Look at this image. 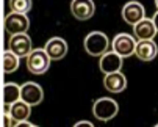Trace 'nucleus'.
I'll list each match as a JSON object with an SVG mask.
<instances>
[{
	"label": "nucleus",
	"mask_w": 158,
	"mask_h": 127,
	"mask_svg": "<svg viewBox=\"0 0 158 127\" xmlns=\"http://www.w3.org/2000/svg\"><path fill=\"white\" fill-rule=\"evenodd\" d=\"M83 47L86 50L88 55L91 57H102L103 53H106L111 47V42H110V38L103 33V32H91L85 36V41H83Z\"/></svg>",
	"instance_id": "nucleus-1"
},
{
	"label": "nucleus",
	"mask_w": 158,
	"mask_h": 127,
	"mask_svg": "<svg viewBox=\"0 0 158 127\" xmlns=\"http://www.w3.org/2000/svg\"><path fill=\"white\" fill-rule=\"evenodd\" d=\"M50 63H52V58L49 57L46 49L38 47V49H33L30 55L27 57V69L35 75H41L49 71Z\"/></svg>",
	"instance_id": "nucleus-2"
},
{
	"label": "nucleus",
	"mask_w": 158,
	"mask_h": 127,
	"mask_svg": "<svg viewBox=\"0 0 158 127\" xmlns=\"http://www.w3.org/2000/svg\"><path fill=\"white\" fill-rule=\"evenodd\" d=\"M118 113H119V105L113 97H100V99L94 100L93 115L96 119L106 122V121L113 119Z\"/></svg>",
	"instance_id": "nucleus-3"
},
{
	"label": "nucleus",
	"mask_w": 158,
	"mask_h": 127,
	"mask_svg": "<svg viewBox=\"0 0 158 127\" xmlns=\"http://www.w3.org/2000/svg\"><path fill=\"white\" fill-rule=\"evenodd\" d=\"M3 27H5V32L10 36L19 35V33H27V30L30 27V19H28L27 14L11 11L3 19Z\"/></svg>",
	"instance_id": "nucleus-4"
},
{
	"label": "nucleus",
	"mask_w": 158,
	"mask_h": 127,
	"mask_svg": "<svg viewBox=\"0 0 158 127\" xmlns=\"http://www.w3.org/2000/svg\"><path fill=\"white\" fill-rule=\"evenodd\" d=\"M136 42L138 39L133 35L128 33H118L113 38L111 42V49L116 53H119L122 58H128L131 55H135V49H136Z\"/></svg>",
	"instance_id": "nucleus-5"
},
{
	"label": "nucleus",
	"mask_w": 158,
	"mask_h": 127,
	"mask_svg": "<svg viewBox=\"0 0 158 127\" xmlns=\"http://www.w3.org/2000/svg\"><path fill=\"white\" fill-rule=\"evenodd\" d=\"M8 47H10V50H13L17 57L27 58V57L30 55V52L33 50V41H31V38H30L27 33L13 35V36H10Z\"/></svg>",
	"instance_id": "nucleus-6"
},
{
	"label": "nucleus",
	"mask_w": 158,
	"mask_h": 127,
	"mask_svg": "<svg viewBox=\"0 0 158 127\" xmlns=\"http://www.w3.org/2000/svg\"><path fill=\"white\" fill-rule=\"evenodd\" d=\"M146 17V8L138 0H130L122 6V19L128 25H135Z\"/></svg>",
	"instance_id": "nucleus-7"
},
{
	"label": "nucleus",
	"mask_w": 158,
	"mask_h": 127,
	"mask_svg": "<svg viewBox=\"0 0 158 127\" xmlns=\"http://www.w3.org/2000/svg\"><path fill=\"white\" fill-rule=\"evenodd\" d=\"M122 63H124V58L111 49V50H108L106 53H103L100 57V60H99V69L103 74L118 72V71L122 69Z\"/></svg>",
	"instance_id": "nucleus-8"
},
{
	"label": "nucleus",
	"mask_w": 158,
	"mask_h": 127,
	"mask_svg": "<svg viewBox=\"0 0 158 127\" xmlns=\"http://www.w3.org/2000/svg\"><path fill=\"white\" fill-rule=\"evenodd\" d=\"M22 87V94H20V99L25 100L27 104H30L31 107L35 105H39L44 99V91H42V87L38 85L36 82H25Z\"/></svg>",
	"instance_id": "nucleus-9"
},
{
	"label": "nucleus",
	"mask_w": 158,
	"mask_h": 127,
	"mask_svg": "<svg viewBox=\"0 0 158 127\" xmlns=\"http://www.w3.org/2000/svg\"><path fill=\"white\" fill-rule=\"evenodd\" d=\"M71 13L77 20H88L96 13V5L93 0H72Z\"/></svg>",
	"instance_id": "nucleus-10"
},
{
	"label": "nucleus",
	"mask_w": 158,
	"mask_h": 127,
	"mask_svg": "<svg viewBox=\"0 0 158 127\" xmlns=\"http://www.w3.org/2000/svg\"><path fill=\"white\" fill-rule=\"evenodd\" d=\"M44 49H46V52L52 58V61H56V60H61V58H64L67 55L69 46H67L66 39H63L61 36H53V38L47 39Z\"/></svg>",
	"instance_id": "nucleus-11"
},
{
	"label": "nucleus",
	"mask_w": 158,
	"mask_h": 127,
	"mask_svg": "<svg viewBox=\"0 0 158 127\" xmlns=\"http://www.w3.org/2000/svg\"><path fill=\"white\" fill-rule=\"evenodd\" d=\"M103 87H105V90L108 93H113V94L122 93L127 88V77L121 71L111 72V74H105V77H103Z\"/></svg>",
	"instance_id": "nucleus-12"
},
{
	"label": "nucleus",
	"mask_w": 158,
	"mask_h": 127,
	"mask_svg": "<svg viewBox=\"0 0 158 127\" xmlns=\"http://www.w3.org/2000/svg\"><path fill=\"white\" fill-rule=\"evenodd\" d=\"M158 55V46L153 39H141L136 42L135 57L141 61H152Z\"/></svg>",
	"instance_id": "nucleus-13"
},
{
	"label": "nucleus",
	"mask_w": 158,
	"mask_h": 127,
	"mask_svg": "<svg viewBox=\"0 0 158 127\" xmlns=\"http://www.w3.org/2000/svg\"><path fill=\"white\" fill-rule=\"evenodd\" d=\"M8 112H10L11 118L14 119L16 125H19L20 122L28 121V118H30V115H31V105L20 99V100H17V102H14V104L10 105Z\"/></svg>",
	"instance_id": "nucleus-14"
},
{
	"label": "nucleus",
	"mask_w": 158,
	"mask_h": 127,
	"mask_svg": "<svg viewBox=\"0 0 158 127\" xmlns=\"http://www.w3.org/2000/svg\"><path fill=\"white\" fill-rule=\"evenodd\" d=\"M156 27L153 24L152 19H147L144 17L143 20H139L138 24L133 25V36L136 38L138 41L141 39H153L155 35H156Z\"/></svg>",
	"instance_id": "nucleus-15"
},
{
	"label": "nucleus",
	"mask_w": 158,
	"mask_h": 127,
	"mask_svg": "<svg viewBox=\"0 0 158 127\" xmlns=\"http://www.w3.org/2000/svg\"><path fill=\"white\" fill-rule=\"evenodd\" d=\"M20 94H22V87L17 83H5L3 85V105L10 107L11 104L20 100Z\"/></svg>",
	"instance_id": "nucleus-16"
},
{
	"label": "nucleus",
	"mask_w": 158,
	"mask_h": 127,
	"mask_svg": "<svg viewBox=\"0 0 158 127\" xmlns=\"http://www.w3.org/2000/svg\"><path fill=\"white\" fill-rule=\"evenodd\" d=\"M2 68L5 74H13L19 69V63H20V57H17L13 50H3L2 53Z\"/></svg>",
	"instance_id": "nucleus-17"
},
{
	"label": "nucleus",
	"mask_w": 158,
	"mask_h": 127,
	"mask_svg": "<svg viewBox=\"0 0 158 127\" xmlns=\"http://www.w3.org/2000/svg\"><path fill=\"white\" fill-rule=\"evenodd\" d=\"M10 8L14 13H22L27 14L33 8V0H8Z\"/></svg>",
	"instance_id": "nucleus-18"
},
{
	"label": "nucleus",
	"mask_w": 158,
	"mask_h": 127,
	"mask_svg": "<svg viewBox=\"0 0 158 127\" xmlns=\"http://www.w3.org/2000/svg\"><path fill=\"white\" fill-rule=\"evenodd\" d=\"M3 124H5V127H13V125H16V122H14V119L11 118V115H10L8 110L3 113Z\"/></svg>",
	"instance_id": "nucleus-19"
},
{
	"label": "nucleus",
	"mask_w": 158,
	"mask_h": 127,
	"mask_svg": "<svg viewBox=\"0 0 158 127\" xmlns=\"http://www.w3.org/2000/svg\"><path fill=\"white\" fill-rule=\"evenodd\" d=\"M81 125H88V127H94V124L91 121H78L74 124V127H81Z\"/></svg>",
	"instance_id": "nucleus-20"
},
{
	"label": "nucleus",
	"mask_w": 158,
	"mask_h": 127,
	"mask_svg": "<svg viewBox=\"0 0 158 127\" xmlns=\"http://www.w3.org/2000/svg\"><path fill=\"white\" fill-rule=\"evenodd\" d=\"M152 20H153V24H155V27H156V32H158V10H156V13L153 14Z\"/></svg>",
	"instance_id": "nucleus-21"
},
{
	"label": "nucleus",
	"mask_w": 158,
	"mask_h": 127,
	"mask_svg": "<svg viewBox=\"0 0 158 127\" xmlns=\"http://www.w3.org/2000/svg\"><path fill=\"white\" fill-rule=\"evenodd\" d=\"M155 5H156V10H158V0H155Z\"/></svg>",
	"instance_id": "nucleus-22"
}]
</instances>
